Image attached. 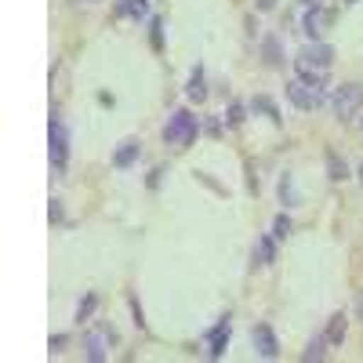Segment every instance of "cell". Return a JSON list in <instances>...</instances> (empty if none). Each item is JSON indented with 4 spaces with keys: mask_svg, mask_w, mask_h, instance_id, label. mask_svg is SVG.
Returning a JSON list of instances; mask_svg holds the SVG:
<instances>
[{
    "mask_svg": "<svg viewBox=\"0 0 363 363\" xmlns=\"http://www.w3.org/2000/svg\"><path fill=\"white\" fill-rule=\"evenodd\" d=\"M277 4H280V0H258V11H272Z\"/></svg>",
    "mask_w": 363,
    "mask_h": 363,
    "instance_id": "29",
    "label": "cell"
},
{
    "mask_svg": "<svg viewBox=\"0 0 363 363\" xmlns=\"http://www.w3.org/2000/svg\"><path fill=\"white\" fill-rule=\"evenodd\" d=\"M229 335H233L229 316H222L215 327L207 330V356H211V359H222V352H225V345H229Z\"/></svg>",
    "mask_w": 363,
    "mask_h": 363,
    "instance_id": "7",
    "label": "cell"
},
{
    "mask_svg": "<svg viewBox=\"0 0 363 363\" xmlns=\"http://www.w3.org/2000/svg\"><path fill=\"white\" fill-rule=\"evenodd\" d=\"M138 157H142V142L138 138H124V142L116 145V153H113V167L116 171H128V167L138 164Z\"/></svg>",
    "mask_w": 363,
    "mask_h": 363,
    "instance_id": "8",
    "label": "cell"
},
{
    "mask_svg": "<svg viewBox=\"0 0 363 363\" xmlns=\"http://www.w3.org/2000/svg\"><path fill=\"white\" fill-rule=\"evenodd\" d=\"M287 99H291L294 109L313 113V109L323 106V91H320V87H309V84H301V80H291V84H287Z\"/></svg>",
    "mask_w": 363,
    "mask_h": 363,
    "instance_id": "4",
    "label": "cell"
},
{
    "mask_svg": "<svg viewBox=\"0 0 363 363\" xmlns=\"http://www.w3.org/2000/svg\"><path fill=\"white\" fill-rule=\"evenodd\" d=\"M95 309H99V294H84V301L77 306V323H87L95 316Z\"/></svg>",
    "mask_w": 363,
    "mask_h": 363,
    "instance_id": "21",
    "label": "cell"
},
{
    "mask_svg": "<svg viewBox=\"0 0 363 363\" xmlns=\"http://www.w3.org/2000/svg\"><path fill=\"white\" fill-rule=\"evenodd\" d=\"M277 193H280V203L284 207H298L301 203V196H298V186H294V174H280V186H277Z\"/></svg>",
    "mask_w": 363,
    "mask_h": 363,
    "instance_id": "14",
    "label": "cell"
},
{
    "mask_svg": "<svg viewBox=\"0 0 363 363\" xmlns=\"http://www.w3.org/2000/svg\"><path fill=\"white\" fill-rule=\"evenodd\" d=\"M196 135H200V120H196L189 109H174L171 120H167V128H164V142L186 149V145L196 142Z\"/></svg>",
    "mask_w": 363,
    "mask_h": 363,
    "instance_id": "1",
    "label": "cell"
},
{
    "mask_svg": "<svg viewBox=\"0 0 363 363\" xmlns=\"http://www.w3.org/2000/svg\"><path fill=\"white\" fill-rule=\"evenodd\" d=\"M298 62H306L309 69H320V73H327V69H330V62H335V48H330V44H323V40H313V44H306V48H301Z\"/></svg>",
    "mask_w": 363,
    "mask_h": 363,
    "instance_id": "5",
    "label": "cell"
},
{
    "mask_svg": "<svg viewBox=\"0 0 363 363\" xmlns=\"http://www.w3.org/2000/svg\"><path fill=\"white\" fill-rule=\"evenodd\" d=\"M160 174H164V167H157L153 174H149V189H157V186H160Z\"/></svg>",
    "mask_w": 363,
    "mask_h": 363,
    "instance_id": "28",
    "label": "cell"
},
{
    "mask_svg": "<svg viewBox=\"0 0 363 363\" xmlns=\"http://www.w3.org/2000/svg\"><path fill=\"white\" fill-rule=\"evenodd\" d=\"M186 95H189L193 102H203V99H207V77H203V66L193 69V77H189V84H186Z\"/></svg>",
    "mask_w": 363,
    "mask_h": 363,
    "instance_id": "16",
    "label": "cell"
},
{
    "mask_svg": "<svg viewBox=\"0 0 363 363\" xmlns=\"http://www.w3.org/2000/svg\"><path fill=\"white\" fill-rule=\"evenodd\" d=\"M294 69H298V80H301V84H309V87H323V73H320V69H309L306 62H298V58H294Z\"/></svg>",
    "mask_w": 363,
    "mask_h": 363,
    "instance_id": "19",
    "label": "cell"
},
{
    "mask_svg": "<svg viewBox=\"0 0 363 363\" xmlns=\"http://www.w3.org/2000/svg\"><path fill=\"white\" fill-rule=\"evenodd\" d=\"M251 113H265L272 124H284V116H280V109H277V102H272L269 95H255L251 99Z\"/></svg>",
    "mask_w": 363,
    "mask_h": 363,
    "instance_id": "17",
    "label": "cell"
},
{
    "mask_svg": "<svg viewBox=\"0 0 363 363\" xmlns=\"http://www.w3.org/2000/svg\"><path fill=\"white\" fill-rule=\"evenodd\" d=\"M330 109H335V116L342 120V124H345V120H352L363 109V84H356V80L342 84L335 91V99H330Z\"/></svg>",
    "mask_w": 363,
    "mask_h": 363,
    "instance_id": "2",
    "label": "cell"
},
{
    "mask_svg": "<svg viewBox=\"0 0 363 363\" xmlns=\"http://www.w3.org/2000/svg\"><path fill=\"white\" fill-rule=\"evenodd\" d=\"M73 4H95V0H73Z\"/></svg>",
    "mask_w": 363,
    "mask_h": 363,
    "instance_id": "32",
    "label": "cell"
},
{
    "mask_svg": "<svg viewBox=\"0 0 363 363\" xmlns=\"http://www.w3.org/2000/svg\"><path fill=\"white\" fill-rule=\"evenodd\" d=\"M116 18H145L149 15V0H116Z\"/></svg>",
    "mask_w": 363,
    "mask_h": 363,
    "instance_id": "13",
    "label": "cell"
},
{
    "mask_svg": "<svg viewBox=\"0 0 363 363\" xmlns=\"http://www.w3.org/2000/svg\"><path fill=\"white\" fill-rule=\"evenodd\" d=\"M84 356H87L91 363H102V359H106V342H102L99 335H84Z\"/></svg>",
    "mask_w": 363,
    "mask_h": 363,
    "instance_id": "18",
    "label": "cell"
},
{
    "mask_svg": "<svg viewBox=\"0 0 363 363\" xmlns=\"http://www.w3.org/2000/svg\"><path fill=\"white\" fill-rule=\"evenodd\" d=\"M149 44H153V51H164V18L149 22Z\"/></svg>",
    "mask_w": 363,
    "mask_h": 363,
    "instance_id": "22",
    "label": "cell"
},
{
    "mask_svg": "<svg viewBox=\"0 0 363 363\" xmlns=\"http://www.w3.org/2000/svg\"><path fill=\"white\" fill-rule=\"evenodd\" d=\"M352 313H356V320H363V294L356 298V306H352Z\"/></svg>",
    "mask_w": 363,
    "mask_h": 363,
    "instance_id": "30",
    "label": "cell"
},
{
    "mask_svg": "<svg viewBox=\"0 0 363 363\" xmlns=\"http://www.w3.org/2000/svg\"><path fill=\"white\" fill-rule=\"evenodd\" d=\"M335 18V11H320V8H309V15H306V33H309V40H320L323 37V26Z\"/></svg>",
    "mask_w": 363,
    "mask_h": 363,
    "instance_id": "12",
    "label": "cell"
},
{
    "mask_svg": "<svg viewBox=\"0 0 363 363\" xmlns=\"http://www.w3.org/2000/svg\"><path fill=\"white\" fill-rule=\"evenodd\" d=\"M327 338H313L309 345H306V352H301V359H306V363H320V359H327Z\"/></svg>",
    "mask_w": 363,
    "mask_h": 363,
    "instance_id": "20",
    "label": "cell"
},
{
    "mask_svg": "<svg viewBox=\"0 0 363 363\" xmlns=\"http://www.w3.org/2000/svg\"><path fill=\"white\" fill-rule=\"evenodd\" d=\"M48 142H51V167L55 174H62L69 164V131L58 116H51V124H48Z\"/></svg>",
    "mask_w": 363,
    "mask_h": 363,
    "instance_id": "3",
    "label": "cell"
},
{
    "mask_svg": "<svg viewBox=\"0 0 363 363\" xmlns=\"http://www.w3.org/2000/svg\"><path fill=\"white\" fill-rule=\"evenodd\" d=\"M251 258H255V265H272L277 262V236H258Z\"/></svg>",
    "mask_w": 363,
    "mask_h": 363,
    "instance_id": "11",
    "label": "cell"
},
{
    "mask_svg": "<svg viewBox=\"0 0 363 363\" xmlns=\"http://www.w3.org/2000/svg\"><path fill=\"white\" fill-rule=\"evenodd\" d=\"M359 182H363V164H359Z\"/></svg>",
    "mask_w": 363,
    "mask_h": 363,
    "instance_id": "33",
    "label": "cell"
},
{
    "mask_svg": "<svg viewBox=\"0 0 363 363\" xmlns=\"http://www.w3.org/2000/svg\"><path fill=\"white\" fill-rule=\"evenodd\" d=\"M301 4H306V8H320V4H323V0H301Z\"/></svg>",
    "mask_w": 363,
    "mask_h": 363,
    "instance_id": "31",
    "label": "cell"
},
{
    "mask_svg": "<svg viewBox=\"0 0 363 363\" xmlns=\"http://www.w3.org/2000/svg\"><path fill=\"white\" fill-rule=\"evenodd\" d=\"M262 58H265L269 69H284V40H280V33L262 37Z\"/></svg>",
    "mask_w": 363,
    "mask_h": 363,
    "instance_id": "9",
    "label": "cell"
},
{
    "mask_svg": "<svg viewBox=\"0 0 363 363\" xmlns=\"http://www.w3.org/2000/svg\"><path fill=\"white\" fill-rule=\"evenodd\" d=\"M48 218H51V222H62V200H51V207H48Z\"/></svg>",
    "mask_w": 363,
    "mask_h": 363,
    "instance_id": "26",
    "label": "cell"
},
{
    "mask_svg": "<svg viewBox=\"0 0 363 363\" xmlns=\"http://www.w3.org/2000/svg\"><path fill=\"white\" fill-rule=\"evenodd\" d=\"M128 306H131V316H135V327H138V330H145V313H142V306H138V298H135V294L128 298Z\"/></svg>",
    "mask_w": 363,
    "mask_h": 363,
    "instance_id": "25",
    "label": "cell"
},
{
    "mask_svg": "<svg viewBox=\"0 0 363 363\" xmlns=\"http://www.w3.org/2000/svg\"><path fill=\"white\" fill-rule=\"evenodd\" d=\"M345 335H349V316L345 313H335V316H330L327 320V330H323V338H327V345H342L345 342Z\"/></svg>",
    "mask_w": 363,
    "mask_h": 363,
    "instance_id": "10",
    "label": "cell"
},
{
    "mask_svg": "<svg viewBox=\"0 0 363 363\" xmlns=\"http://www.w3.org/2000/svg\"><path fill=\"white\" fill-rule=\"evenodd\" d=\"M345 4H356V0H345Z\"/></svg>",
    "mask_w": 363,
    "mask_h": 363,
    "instance_id": "34",
    "label": "cell"
},
{
    "mask_svg": "<svg viewBox=\"0 0 363 363\" xmlns=\"http://www.w3.org/2000/svg\"><path fill=\"white\" fill-rule=\"evenodd\" d=\"M251 345H255V352L262 359H277L280 356V342H277V335H272L269 323H255L251 327Z\"/></svg>",
    "mask_w": 363,
    "mask_h": 363,
    "instance_id": "6",
    "label": "cell"
},
{
    "mask_svg": "<svg viewBox=\"0 0 363 363\" xmlns=\"http://www.w3.org/2000/svg\"><path fill=\"white\" fill-rule=\"evenodd\" d=\"M323 164H327V178L330 182H345L349 178V167H345V160L335 153V149H327V153H323Z\"/></svg>",
    "mask_w": 363,
    "mask_h": 363,
    "instance_id": "15",
    "label": "cell"
},
{
    "mask_svg": "<svg viewBox=\"0 0 363 363\" xmlns=\"http://www.w3.org/2000/svg\"><path fill=\"white\" fill-rule=\"evenodd\" d=\"M291 229H294V225H291V218H287V215H277V218H272V236H277V240H287V236H291Z\"/></svg>",
    "mask_w": 363,
    "mask_h": 363,
    "instance_id": "24",
    "label": "cell"
},
{
    "mask_svg": "<svg viewBox=\"0 0 363 363\" xmlns=\"http://www.w3.org/2000/svg\"><path fill=\"white\" fill-rule=\"evenodd\" d=\"M247 109H251V106L233 102V106H229V116H225V124H229V128H240V124H244V116H247Z\"/></svg>",
    "mask_w": 363,
    "mask_h": 363,
    "instance_id": "23",
    "label": "cell"
},
{
    "mask_svg": "<svg viewBox=\"0 0 363 363\" xmlns=\"http://www.w3.org/2000/svg\"><path fill=\"white\" fill-rule=\"evenodd\" d=\"M69 345V335H51V352H62Z\"/></svg>",
    "mask_w": 363,
    "mask_h": 363,
    "instance_id": "27",
    "label": "cell"
}]
</instances>
